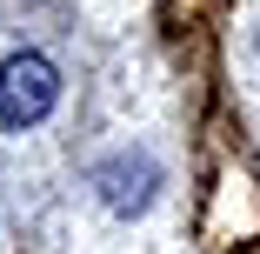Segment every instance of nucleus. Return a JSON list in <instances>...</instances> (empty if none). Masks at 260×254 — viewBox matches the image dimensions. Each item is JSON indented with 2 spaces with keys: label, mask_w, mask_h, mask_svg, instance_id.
<instances>
[{
  "label": "nucleus",
  "mask_w": 260,
  "mask_h": 254,
  "mask_svg": "<svg viewBox=\"0 0 260 254\" xmlns=\"http://www.w3.org/2000/svg\"><path fill=\"white\" fill-rule=\"evenodd\" d=\"M60 94V74L47 54H34V47H20V54L0 61V121L7 127H34L47 107H54Z\"/></svg>",
  "instance_id": "nucleus-1"
},
{
  "label": "nucleus",
  "mask_w": 260,
  "mask_h": 254,
  "mask_svg": "<svg viewBox=\"0 0 260 254\" xmlns=\"http://www.w3.org/2000/svg\"><path fill=\"white\" fill-rule=\"evenodd\" d=\"M93 181H100V201H107L114 214H140L147 201H153V187H160V167H153L147 154H140V161L120 154V161H100Z\"/></svg>",
  "instance_id": "nucleus-2"
}]
</instances>
